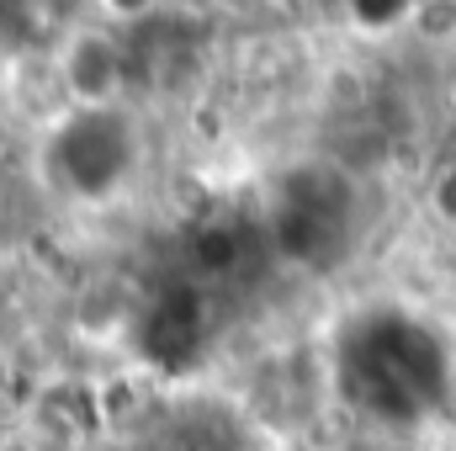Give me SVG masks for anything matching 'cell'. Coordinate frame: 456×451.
I'll return each instance as SVG.
<instances>
[{"instance_id": "6da1fadb", "label": "cell", "mask_w": 456, "mask_h": 451, "mask_svg": "<svg viewBox=\"0 0 456 451\" xmlns=\"http://www.w3.org/2000/svg\"><path fill=\"white\" fill-rule=\"evenodd\" d=\"M138 165V138L122 107H69L43 144L48 186L69 202H107Z\"/></svg>"}, {"instance_id": "7a4b0ae2", "label": "cell", "mask_w": 456, "mask_h": 451, "mask_svg": "<svg viewBox=\"0 0 456 451\" xmlns=\"http://www.w3.org/2000/svg\"><path fill=\"white\" fill-rule=\"evenodd\" d=\"M53 75L69 107H122V86H127V59L122 43L107 21L75 27L59 53H53Z\"/></svg>"}, {"instance_id": "3957f363", "label": "cell", "mask_w": 456, "mask_h": 451, "mask_svg": "<svg viewBox=\"0 0 456 451\" xmlns=\"http://www.w3.org/2000/svg\"><path fill=\"white\" fill-rule=\"evenodd\" d=\"M430 208H436V218H441V224L456 228V165L436 176V186H430Z\"/></svg>"}, {"instance_id": "277c9868", "label": "cell", "mask_w": 456, "mask_h": 451, "mask_svg": "<svg viewBox=\"0 0 456 451\" xmlns=\"http://www.w3.org/2000/svg\"><path fill=\"white\" fill-rule=\"evenodd\" d=\"M96 5H102V21H107V27L138 21V16H149V11H154V0H96Z\"/></svg>"}]
</instances>
